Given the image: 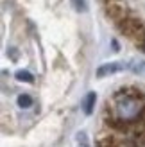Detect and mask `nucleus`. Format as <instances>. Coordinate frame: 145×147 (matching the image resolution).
Returning a JSON list of instances; mask_svg holds the SVG:
<instances>
[{"label": "nucleus", "mask_w": 145, "mask_h": 147, "mask_svg": "<svg viewBox=\"0 0 145 147\" xmlns=\"http://www.w3.org/2000/svg\"><path fill=\"white\" fill-rule=\"evenodd\" d=\"M72 5L75 7V11H86L88 9V4H86V0H72Z\"/></svg>", "instance_id": "9d476101"}, {"label": "nucleus", "mask_w": 145, "mask_h": 147, "mask_svg": "<svg viewBox=\"0 0 145 147\" xmlns=\"http://www.w3.org/2000/svg\"><path fill=\"white\" fill-rule=\"evenodd\" d=\"M97 147H118V142L115 136H100L99 142H97Z\"/></svg>", "instance_id": "423d86ee"}, {"label": "nucleus", "mask_w": 145, "mask_h": 147, "mask_svg": "<svg viewBox=\"0 0 145 147\" xmlns=\"http://www.w3.org/2000/svg\"><path fill=\"white\" fill-rule=\"evenodd\" d=\"M127 65L124 61H113V63H104L102 67L97 68V77H106V76H111V74H117L120 70H124Z\"/></svg>", "instance_id": "20e7f679"}, {"label": "nucleus", "mask_w": 145, "mask_h": 147, "mask_svg": "<svg viewBox=\"0 0 145 147\" xmlns=\"http://www.w3.org/2000/svg\"><path fill=\"white\" fill-rule=\"evenodd\" d=\"M104 13L107 18H111L117 24L124 22L129 16V9H127L126 2H122V0H107L104 5Z\"/></svg>", "instance_id": "7ed1b4c3"}, {"label": "nucleus", "mask_w": 145, "mask_h": 147, "mask_svg": "<svg viewBox=\"0 0 145 147\" xmlns=\"http://www.w3.org/2000/svg\"><path fill=\"white\" fill-rule=\"evenodd\" d=\"M118 31L126 36V38L133 40V41H143L145 40V25L143 22L138 18H133V16H127L124 22L118 24Z\"/></svg>", "instance_id": "f03ea898"}, {"label": "nucleus", "mask_w": 145, "mask_h": 147, "mask_svg": "<svg viewBox=\"0 0 145 147\" xmlns=\"http://www.w3.org/2000/svg\"><path fill=\"white\" fill-rule=\"evenodd\" d=\"M14 77H16L18 81H21V83H32L34 81V76L31 72H27V70H18L16 74H14Z\"/></svg>", "instance_id": "6e6552de"}, {"label": "nucleus", "mask_w": 145, "mask_h": 147, "mask_svg": "<svg viewBox=\"0 0 145 147\" xmlns=\"http://www.w3.org/2000/svg\"><path fill=\"white\" fill-rule=\"evenodd\" d=\"M113 111L115 119L122 122H134L140 120V117L145 111V102H143V93L136 88H122L113 95Z\"/></svg>", "instance_id": "f257e3e1"}, {"label": "nucleus", "mask_w": 145, "mask_h": 147, "mask_svg": "<svg viewBox=\"0 0 145 147\" xmlns=\"http://www.w3.org/2000/svg\"><path fill=\"white\" fill-rule=\"evenodd\" d=\"M131 70L134 72V74H138V76H145V61H134L133 65H131Z\"/></svg>", "instance_id": "1a4fd4ad"}, {"label": "nucleus", "mask_w": 145, "mask_h": 147, "mask_svg": "<svg viewBox=\"0 0 145 147\" xmlns=\"http://www.w3.org/2000/svg\"><path fill=\"white\" fill-rule=\"evenodd\" d=\"M140 45H142V50H143V52H145V40H143V41L140 43Z\"/></svg>", "instance_id": "9b49d317"}, {"label": "nucleus", "mask_w": 145, "mask_h": 147, "mask_svg": "<svg viewBox=\"0 0 145 147\" xmlns=\"http://www.w3.org/2000/svg\"><path fill=\"white\" fill-rule=\"evenodd\" d=\"M95 100H97V93L95 92H90L84 97V100H83V109H84L86 115H91L93 108H95Z\"/></svg>", "instance_id": "39448f33"}, {"label": "nucleus", "mask_w": 145, "mask_h": 147, "mask_svg": "<svg viewBox=\"0 0 145 147\" xmlns=\"http://www.w3.org/2000/svg\"><path fill=\"white\" fill-rule=\"evenodd\" d=\"M16 102H18V106L20 108H23V109H27V108H31L32 106V97L29 93H21V95H18V99H16Z\"/></svg>", "instance_id": "0eeeda50"}]
</instances>
